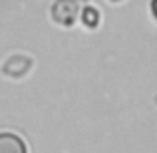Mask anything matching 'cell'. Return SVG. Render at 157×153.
Returning a JSON list of instances; mask_svg holds the SVG:
<instances>
[{
    "instance_id": "cell-1",
    "label": "cell",
    "mask_w": 157,
    "mask_h": 153,
    "mask_svg": "<svg viewBox=\"0 0 157 153\" xmlns=\"http://www.w3.org/2000/svg\"><path fill=\"white\" fill-rule=\"evenodd\" d=\"M52 16L56 22L70 26V24H74V20L78 16V4L74 0H58L52 8Z\"/></svg>"
},
{
    "instance_id": "cell-2",
    "label": "cell",
    "mask_w": 157,
    "mask_h": 153,
    "mask_svg": "<svg viewBox=\"0 0 157 153\" xmlns=\"http://www.w3.org/2000/svg\"><path fill=\"white\" fill-rule=\"evenodd\" d=\"M0 153H28L24 141L16 133H0Z\"/></svg>"
},
{
    "instance_id": "cell-3",
    "label": "cell",
    "mask_w": 157,
    "mask_h": 153,
    "mask_svg": "<svg viewBox=\"0 0 157 153\" xmlns=\"http://www.w3.org/2000/svg\"><path fill=\"white\" fill-rule=\"evenodd\" d=\"M82 18H84V22L88 24V26H96V24L100 22V14H98V10H94V8H86Z\"/></svg>"
},
{
    "instance_id": "cell-4",
    "label": "cell",
    "mask_w": 157,
    "mask_h": 153,
    "mask_svg": "<svg viewBox=\"0 0 157 153\" xmlns=\"http://www.w3.org/2000/svg\"><path fill=\"white\" fill-rule=\"evenodd\" d=\"M151 12H153V16L157 18V0H151Z\"/></svg>"
},
{
    "instance_id": "cell-5",
    "label": "cell",
    "mask_w": 157,
    "mask_h": 153,
    "mask_svg": "<svg viewBox=\"0 0 157 153\" xmlns=\"http://www.w3.org/2000/svg\"><path fill=\"white\" fill-rule=\"evenodd\" d=\"M115 2H117V0H115Z\"/></svg>"
}]
</instances>
